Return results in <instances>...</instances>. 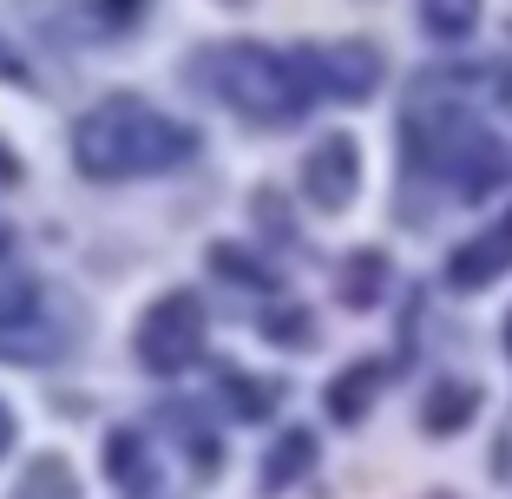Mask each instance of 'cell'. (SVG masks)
<instances>
[{"label": "cell", "mask_w": 512, "mask_h": 499, "mask_svg": "<svg viewBox=\"0 0 512 499\" xmlns=\"http://www.w3.org/2000/svg\"><path fill=\"white\" fill-rule=\"evenodd\" d=\"M421 20L440 40H460V33L480 27V0H421Z\"/></svg>", "instance_id": "cell-8"}, {"label": "cell", "mask_w": 512, "mask_h": 499, "mask_svg": "<svg viewBox=\"0 0 512 499\" xmlns=\"http://www.w3.org/2000/svg\"><path fill=\"white\" fill-rule=\"evenodd\" d=\"M506 270H512V211L499 217L493 230H480L473 243H460V250H453L447 283L453 289H486V283H499Z\"/></svg>", "instance_id": "cell-6"}, {"label": "cell", "mask_w": 512, "mask_h": 499, "mask_svg": "<svg viewBox=\"0 0 512 499\" xmlns=\"http://www.w3.org/2000/svg\"><path fill=\"white\" fill-rule=\"evenodd\" d=\"M473 401H480V394H473L467 381H453V388H440L434 401H427V427H434V434H453V427H467Z\"/></svg>", "instance_id": "cell-10"}, {"label": "cell", "mask_w": 512, "mask_h": 499, "mask_svg": "<svg viewBox=\"0 0 512 499\" xmlns=\"http://www.w3.org/2000/svg\"><path fill=\"white\" fill-rule=\"evenodd\" d=\"M14 447V414H7V401H0V454Z\"/></svg>", "instance_id": "cell-17"}, {"label": "cell", "mask_w": 512, "mask_h": 499, "mask_svg": "<svg viewBox=\"0 0 512 499\" xmlns=\"http://www.w3.org/2000/svg\"><path fill=\"white\" fill-rule=\"evenodd\" d=\"M302 73H309V86H329L342 92V99H368V92L381 86V60L375 46L348 40V46H316V53H296Z\"/></svg>", "instance_id": "cell-4"}, {"label": "cell", "mask_w": 512, "mask_h": 499, "mask_svg": "<svg viewBox=\"0 0 512 499\" xmlns=\"http://www.w3.org/2000/svg\"><path fill=\"white\" fill-rule=\"evenodd\" d=\"M375 381H381V368H375V362H362L355 375H342V381L329 388V408L342 414V421H355V414H362L368 401H375Z\"/></svg>", "instance_id": "cell-9"}, {"label": "cell", "mask_w": 512, "mask_h": 499, "mask_svg": "<svg viewBox=\"0 0 512 499\" xmlns=\"http://www.w3.org/2000/svg\"><path fill=\"white\" fill-rule=\"evenodd\" d=\"M197 355H204V309H197V296L171 289V296H158L151 316L138 322V362H145L151 375H178Z\"/></svg>", "instance_id": "cell-3"}, {"label": "cell", "mask_w": 512, "mask_h": 499, "mask_svg": "<svg viewBox=\"0 0 512 499\" xmlns=\"http://www.w3.org/2000/svg\"><path fill=\"white\" fill-rule=\"evenodd\" d=\"M375 276H381V257L362 250V257L348 263V303H368V296H375Z\"/></svg>", "instance_id": "cell-13"}, {"label": "cell", "mask_w": 512, "mask_h": 499, "mask_svg": "<svg viewBox=\"0 0 512 499\" xmlns=\"http://www.w3.org/2000/svg\"><path fill=\"white\" fill-rule=\"evenodd\" d=\"M316 460V434H289L283 447H276V460H270V486H283V480H296L302 467Z\"/></svg>", "instance_id": "cell-12"}, {"label": "cell", "mask_w": 512, "mask_h": 499, "mask_svg": "<svg viewBox=\"0 0 512 499\" xmlns=\"http://www.w3.org/2000/svg\"><path fill=\"white\" fill-rule=\"evenodd\" d=\"M197 152V132L145 99H106L73 125V158L86 178H151Z\"/></svg>", "instance_id": "cell-1"}, {"label": "cell", "mask_w": 512, "mask_h": 499, "mask_svg": "<svg viewBox=\"0 0 512 499\" xmlns=\"http://www.w3.org/2000/svg\"><path fill=\"white\" fill-rule=\"evenodd\" d=\"M355 171H362L355 145L348 138H322L316 152H309V165H302V191H309L316 211H342L348 197H355Z\"/></svg>", "instance_id": "cell-5"}, {"label": "cell", "mask_w": 512, "mask_h": 499, "mask_svg": "<svg viewBox=\"0 0 512 499\" xmlns=\"http://www.w3.org/2000/svg\"><path fill=\"white\" fill-rule=\"evenodd\" d=\"M230 408L263 414V408H270V388H263V381H230Z\"/></svg>", "instance_id": "cell-15"}, {"label": "cell", "mask_w": 512, "mask_h": 499, "mask_svg": "<svg viewBox=\"0 0 512 499\" xmlns=\"http://www.w3.org/2000/svg\"><path fill=\"white\" fill-rule=\"evenodd\" d=\"M270 335H276V342H296V348H302V342H309V316H302V309H289V316L270 322Z\"/></svg>", "instance_id": "cell-16"}, {"label": "cell", "mask_w": 512, "mask_h": 499, "mask_svg": "<svg viewBox=\"0 0 512 499\" xmlns=\"http://www.w3.org/2000/svg\"><path fill=\"white\" fill-rule=\"evenodd\" d=\"M211 66H217V92H224L243 119H256V125L302 119L309 92H316V86H309V73H302V60L270 53V46H224Z\"/></svg>", "instance_id": "cell-2"}, {"label": "cell", "mask_w": 512, "mask_h": 499, "mask_svg": "<svg viewBox=\"0 0 512 499\" xmlns=\"http://www.w3.org/2000/svg\"><path fill=\"white\" fill-rule=\"evenodd\" d=\"M211 263H217L224 276H243V283H270V276L256 270V263L243 257V250H230V243H217V250H211Z\"/></svg>", "instance_id": "cell-14"}, {"label": "cell", "mask_w": 512, "mask_h": 499, "mask_svg": "<svg viewBox=\"0 0 512 499\" xmlns=\"http://www.w3.org/2000/svg\"><path fill=\"white\" fill-rule=\"evenodd\" d=\"M106 460H112V480L119 486H145V447H138V434H112Z\"/></svg>", "instance_id": "cell-11"}, {"label": "cell", "mask_w": 512, "mask_h": 499, "mask_svg": "<svg viewBox=\"0 0 512 499\" xmlns=\"http://www.w3.org/2000/svg\"><path fill=\"white\" fill-rule=\"evenodd\" d=\"M506 335H512V329H506Z\"/></svg>", "instance_id": "cell-18"}, {"label": "cell", "mask_w": 512, "mask_h": 499, "mask_svg": "<svg viewBox=\"0 0 512 499\" xmlns=\"http://www.w3.org/2000/svg\"><path fill=\"white\" fill-rule=\"evenodd\" d=\"M14 499H79L73 467H66V460H33L27 480L14 486Z\"/></svg>", "instance_id": "cell-7"}]
</instances>
